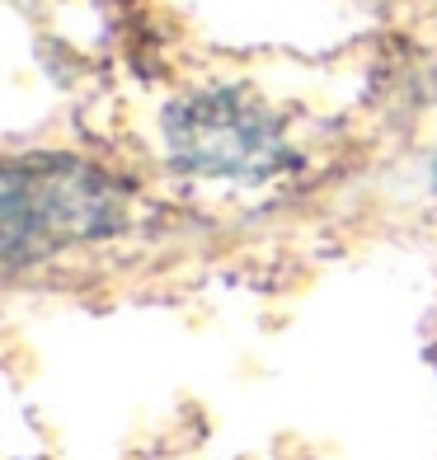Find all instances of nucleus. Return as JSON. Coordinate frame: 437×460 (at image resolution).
Returning <instances> with one entry per match:
<instances>
[{"label": "nucleus", "instance_id": "1", "mask_svg": "<svg viewBox=\"0 0 437 460\" xmlns=\"http://www.w3.org/2000/svg\"><path fill=\"white\" fill-rule=\"evenodd\" d=\"M118 226L113 183L76 160H24L5 170V254L43 259L57 244L90 240Z\"/></svg>", "mask_w": 437, "mask_h": 460}, {"label": "nucleus", "instance_id": "2", "mask_svg": "<svg viewBox=\"0 0 437 460\" xmlns=\"http://www.w3.org/2000/svg\"><path fill=\"white\" fill-rule=\"evenodd\" d=\"M170 132L179 155L189 164H202V170H268V160L278 151L263 113L240 109L231 99H207L174 113Z\"/></svg>", "mask_w": 437, "mask_h": 460}]
</instances>
